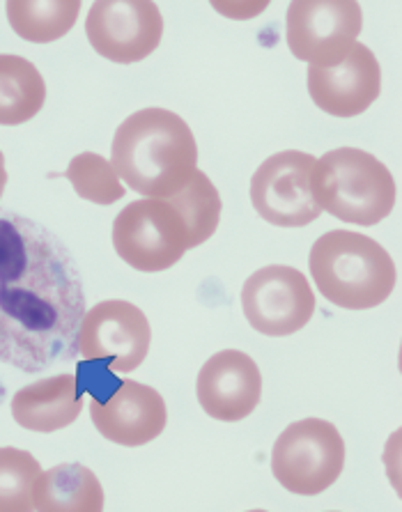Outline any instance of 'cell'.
Wrapping results in <instances>:
<instances>
[{"instance_id":"6da1fadb","label":"cell","mask_w":402,"mask_h":512,"mask_svg":"<svg viewBox=\"0 0 402 512\" xmlns=\"http://www.w3.org/2000/svg\"><path fill=\"white\" fill-rule=\"evenodd\" d=\"M81 269L63 239L0 209V363L28 375L79 356Z\"/></svg>"},{"instance_id":"7a4b0ae2","label":"cell","mask_w":402,"mask_h":512,"mask_svg":"<svg viewBox=\"0 0 402 512\" xmlns=\"http://www.w3.org/2000/svg\"><path fill=\"white\" fill-rule=\"evenodd\" d=\"M111 166L131 191L145 198H170L196 175L198 145L180 115L143 108L115 131Z\"/></svg>"},{"instance_id":"3957f363","label":"cell","mask_w":402,"mask_h":512,"mask_svg":"<svg viewBox=\"0 0 402 512\" xmlns=\"http://www.w3.org/2000/svg\"><path fill=\"white\" fill-rule=\"evenodd\" d=\"M308 269L324 299L345 310L382 306L398 283L389 251L352 230L324 232L311 248Z\"/></svg>"},{"instance_id":"277c9868","label":"cell","mask_w":402,"mask_h":512,"mask_svg":"<svg viewBox=\"0 0 402 512\" xmlns=\"http://www.w3.org/2000/svg\"><path fill=\"white\" fill-rule=\"evenodd\" d=\"M313 196L338 221L377 226L396 207V180L389 166L357 147H338L315 161Z\"/></svg>"},{"instance_id":"5b68a950","label":"cell","mask_w":402,"mask_h":512,"mask_svg":"<svg viewBox=\"0 0 402 512\" xmlns=\"http://www.w3.org/2000/svg\"><path fill=\"white\" fill-rule=\"evenodd\" d=\"M345 467V441L334 423L304 418L278 434L272 451V473L285 490L318 496L329 490Z\"/></svg>"},{"instance_id":"8992f818","label":"cell","mask_w":402,"mask_h":512,"mask_svg":"<svg viewBox=\"0 0 402 512\" xmlns=\"http://www.w3.org/2000/svg\"><path fill=\"white\" fill-rule=\"evenodd\" d=\"M113 246L131 269L159 274L175 267L189 251V230L166 198H143L118 214Z\"/></svg>"},{"instance_id":"52a82bcc","label":"cell","mask_w":402,"mask_h":512,"mask_svg":"<svg viewBox=\"0 0 402 512\" xmlns=\"http://www.w3.org/2000/svg\"><path fill=\"white\" fill-rule=\"evenodd\" d=\"M285 19L292 56L322 69L343 62L363 28L357 0H295Z\"/></svg>"},{"instance_id":"ba28073f","label":"cell","mask_w":402,"mask_h":512,"mask_svg":"<svg viewBox=\"0 0 402 512\" xmlns=\"http://www.w3.org/2000/svg\"><path fill=\"white\" fill-rule=\"evenodd\" d=\"M313 154L285 150L262 161L251 180V203L262 219L278 228H304L320 219L313 196Z\"/></svg>"},{"instance_id":"9c48e42d","label":"cell","mask_w":402,"mask_h":512,"mask_svg":"<svg viewBox=\"0 0 402 512\" xmlns=\"http://www.w3.org/2000/svg\"><path fill=\"white\" fill-rule=\"evenodd\" d=\"M152 329L145 313L125 299L99 301L85 310L79 327V356L106 363L113 372L141 368L150 352Z\"/></svg>"},{"instance_id":"30bf717a","label":"cell","mask_w":402,"mask_h":512,"mask_svg":"<svg viewBox=\"0 0 402 512\" xmlns=\"http://www.w3.org/2000/svg\"><path fill=\"white\" fill-rule=\"evenodd\" d=\"M246 320L262 336H292L313 320L315 294L295 267L269 265L246 278L242 287Z\"/></svg>"},{"instance_id":"8fae6325","label":"cell","mask_w":402,"mask_h":512,"mask_svg":"<svg viewBox=\"0 0 402 512\" xmlns=\"http://www.w3.org/2000/svg\"><path fill=\"white\" fill-rule=\"evenodd\" d=\"M85 35L102 58L131 65L159 49L164 17L150 0H97L85 19Z\"/></svg>"},{"instance_id":"7c38bea8","label":"cell","mask_w":402,"mask_h":512,"mask_svg":"<svg viewBox=\"0 0 402 512\" xmlns=\"http://www.w3.org/2000/svg\"><path fill=\"white\" fill-rule=\"evenodd\" d=\"M90 416L104 439L127 448L150 444L168 423V409L161 393L134 379L120 382L106 400L92 398Z\"/></svg>"},{"instance_id":"4fadbf2b","label":"cell","mask_w":402,"mask_h":512,"mask_svg":"<svg viewBox=\"0 0 402 512\" xmlns=\"http://www.w3.org/2000/svg\"><path fill=\"white\" fill-rule=\"evenodd\" d=\"M382 92V69L375 53L357 42L336 67H308V95L320 111L334 118H354L368 111Z\"/></svg>"},{"instance_id":"5bb4252c","label":"cell","mask_w":402,"mask_h":512,"mask_svg":"<svg viewBox=\"0 0 402 512\" xmlns=\"http://www.w3.org/2000/svg\"><path fill=\"white\" fill-rule=\"evenodd\" d=\"M196 393L207 416L237 423L260 405L262 375L258 363L239 349H223L198 372Z\"/></svg>"},{"instance_id":"9a60e30c","label":"cell","mask_w":402,"mask_h":512,"mask_svg":"<svg viewBox=\"0 0 402 512\" xmlns=\"http://www.w3.org/2000/svg\"><path fill=\"white\" fill-rule=\"evenodd\" d=\"M83 411V389L76 375H56L23 386L12 398V416L21 428L51 434L72 425Z\"/></svg>"},{"instance_id":"2e32d148","label":"cell","mask_w":402,"mask_h":512,"mask_svg":"<svg viewBox=\"0 0 402 512\" xmlns=\"http://www.w3.org/2000/svg\"><path fill=\"white\" fill-rule=\"evenodd\" d=\"M33 506L40 512H102L104 487L83 464H58L37 478Z\"/></svg>"},{"instance_id":"e0dca14e","label":"cell","mask_w":402,"mask_h":512,"mask_svg":"<svg viewBox=\"0 0 402 512\" xmlns=\"http://www.w3.org/2000/svg\"><path fill=\"white\" fill-rule=\"evenodd\" d=\"M46 83L33 62L0 53V124L19 127L44 108Z\"/></svg>"},{"instance_id":"ac0fdd59","label":"cell","mask_w":402,"mask_h":512,"mask_svg":"<svg viewBox=\"0 0 402 512\" xmlns=\"http://www.w3.org/2000/svg\"><path fill=\"white\" fill-rule=\"evenodd\" d=\"M7 19L21 40L49 44L74 28L81 12V0H10Z\"/></svg>"},{"instance_id":"d6986e66","label":"cell","mask_w":402,"mask_h":512,"mask_svg":"<svg viewBox=\"0 0 402 512\" xmlns=\"http://www.w3.org/2000/svg\"><path fill=\"white\" fill-rule=\"evenodd\" d=\"M166 200L182 214L184 223H187L189 251L212 239L216 228H219L223 203L216 186L203 170H196L191 182Z\"/></svg>"},{"instance_id":"ffe728a7","label":"cell","mask_w":402,"mask_h":512,"mask_svg":"<svg viewBox=\"0 0 402 512\" xmlns=\"http://www.w3.org/2000/svg\"><path fill=\"white\" fill-rule=\"evenodd\" d=\"M42 467L28 451L0 448V512H30Z\"/></svg>"},{"instance_id":"44dd1931","label":"cell","mask_w":402,"mask_h":512,"mask_svg":"<svg viewBox=\"0 0 402 512\" xmlns=\"http://www.w3.org/2000/svg\"><path fill=\"white\" fill-rule=\"evenodd\" d=\"M65 177L83 200L95 205H113L125 198V184L102 154L83 152L69 161Z\"/></svg>"},{"instance_id":"7402d4cb","label":"cell","mask_w":402,"mask_h":512,"mask_svg":"<svg viewBox=\"0 0 402 512\" xmlns=\"http://www.w3.org/2000/svg\"><path fill=\"white\" fill-rule=\"evenodd\" d=\"M214 7L219 12L228 14L230 19H251L253 14H258V12L265 10L267 3H260V5H228V3L219 5V3H214Z\"/></svg>"},{"instance_id":"603a6c76","label":"cell","mask_w":402,"mask_h":512,"mask_svg":"<svg viewBox=\"0 0 402 512\" xmlns=\"http://www.w3.org/2000/svg\"><path fill=\"white\" fill-rule=\"evenodd\" d=\"M5 184H7V168H5V157H3V150H0V198H3Z\"/></svg>"}]
</instances>
